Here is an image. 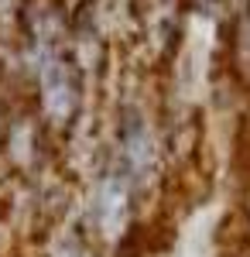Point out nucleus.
<instances>
[{
    "instance_id": "f257e3e1",
    "label": "nucleus",
    "mask_w": 250,
    "mask_h": 257,
    "mask_svg": "<svg viewBox=\"0 0 250 257\" xmlns=\"http://www.w3.org/2000/svg\"><path fill=\"white\" fill-rule=\"evenodd\" d=\"M127 175L131 189L137 196H144L148 189L158 185L161 168H165V148L158 141V131L151 123V113L137 103L123 99L116 110L113 123V158H110Z\"/></svg>"
},
{
    "instance_id": "f03ea898",
    "label": "nucleus",
    "mask_w": 250,
    "mask_h": 257,
    "mask_svg": "<svg viewBox=\"0 0 250 257\" xmlns=\"http://www.w3.org/2000/svg\"><path fill=\"white\" fill-rule=\"evenodd\" d=\"M134 199H137V192L131 189L127 175L116 168L113 161H106V168L99 172L96 189H93V202H89L93 230L106 240H120L127 233L131 219H134Z\"/></svg>"
},
{
    "instance_id": "7ed1b4c3",
    "label": "nucleus",
    "mask_w": 250,
    "mask_h": 257,
    "mask_svg": "<svg viewBox=\"0 0 250 257\" xmlns=\"http://www.w3.org/2000/svg\"><path fill=\"white\" fill-rule=\"evenodd\" d=\"M182 4L185 0H137L134 24L141 28V38L151 55H168L178 28H182Z\"/></svg>"
},
{
    "instance_id": "20e7f679",
    "label": "nucleus",
    "mask_w": 250,
    "mask_h": 257,
    "mask_svg": "<svg viewBox=\"0 0 250 257\" xmlns=\"http://www.w3.org/2000/svg\"><path fill=\"white\" fill-rule=\"evenodd\" d=\"M28 0H0V45H18Z\"/></svg>"
},
{
    "instance_id": "39448f33",
    "label": "nucleus",
    "mask_w": 250,
    "mask_h": 257,
    "mask_svg": "<svg viewBox=\"0 0 250 257\" xmlns=\"http://www.w3.org/2000/svg\"><path fill=\"white\" fill-rule=\"evenodd\" d=\"M45 257H89V250L82 247V240L62 237V240H55V243H52V250H48Z\"/></svg>"
}]
</instances>
